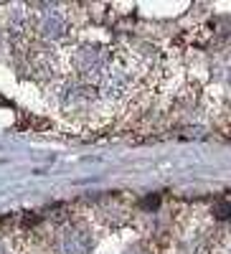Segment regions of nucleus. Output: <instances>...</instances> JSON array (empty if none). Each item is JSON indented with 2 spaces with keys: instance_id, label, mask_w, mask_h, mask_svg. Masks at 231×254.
Wrapping results in <instances>:
<instances>
[{
  "instance_id": "2",
  "label": "nucleus",
  "mask_w": 231,
  "mask_h": 254,
  "mask_svg": "<svg viewBox=\"0 0 231 254\" xmlns=\"http://www.w3.org/2000/svg\"><path fill=\"white\" fill-rule=\"evenodd\" d=\"M89 237L76 226H64L56 234V252L58 254H87L89 252Z\"/></svg>"
},
{
  "instance_id": "3",
  "label": "nucleus",
  "mask_w": 231,
  "mask_h": 254,
  "mask_svg": "<svg viewBox=\"0 0 231 254\" xmlns=\"http://www.w3.org/2000/svg\"><path fill=\"white\" fill-rule=\"evenodd\" d=\"M41 33H44L46 38H58V36H64V18H58V15H46L44 20H41Z\"/></svg>"
},
{
  "instance_id": "5",
  "label": "nucleus",
  "mask_w": 231,
  "mask_h": 254,
  "mask_svg": "<svg viewBox=\"0 0 231 254\" xmlns=\"http://www.w3.org/2000/svg\"><path fill=\"white\" fill-rule=\"evenodd\" d=\"M0 254H8V252H5V244H3V242H0Z\"/></svg>"
},
{
  "instance_id": "4",
  "label": "nucleus",
  "mask_w": 231,
  "mask_h": 254,
  "mask_svg": "<svg viewBox=\"0 0 231 254\" xmlns=\"http://www.w3.org/2000/svg\"><path fill=\"white\" fill-rule=\"evenodd\" d=\"M124 254H150V252H148V249H145L142 244H135V247H130V249H127V252H124Z\"/></svg>"
},
{
  "instance_id": "1",
  "label": "nucleus",
  "mask_w": 231,
  "mask_h": 254,
  "mask_svg": "<svg viewBox=\"0 0 231 254\" xmlns=\"http://www.w3.org/2000/svg\"><path fill=\"white\" fill-rule=\"evenodd\" d=\"M71 61H74L76 71L81 76H89V79L102 76L104 71L110 69L107 66V49L99 46V44H84V46H79L74 51Z\"/></svg>"
}]
</instances>
